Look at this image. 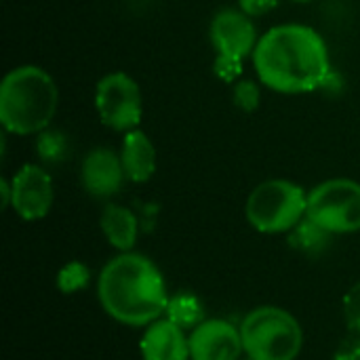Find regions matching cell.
<instances>
[{"label": "cell", "instance_id": "1", "mask_svg": "<svg viewBox=\"0 0 360 360\" xmlns=\"http://www.w3.org/2000/svg\"><path fill=\"white\" fill-rule=\"evenodd\" d=\"M259 80L285 95H302L323 89L331 76L329 49L323 36L302 23L270 27L253 51Z\"/></svg>", "mask_w": 360, "mask_h": 360}, {"label": "cell", "instance_id": "2", "mask_svg": "<svg viewBox=\"0 0 360 360\" xmlns=\"http://www.w3.org/2000/svg\"><path fill=\"white\" fill-rule=\"evenodd\" d=\"M101 308L118 323L148 327L167 310V287L160 270L146 255L127 251L112 257L97 281Z\"/></svg>", "mask_w": 360, "mask_h": 360}, {"label": "cell", "instance_id": "3", "mask_svg": "<svg viewBox=\"0 0 360 360\" xmlns=\"http://www.w3.org/2000/svg\"><path fill=\"white\" fill-rule=\"evenodd\" d=\"M57 84L38 65L11 70L0 84V122L15 135L44 131L57 110Z\"/></svg>", "mask_w": 360, "mask_h": 360}, {"label": "cell", "instance_id": "4", "mask_svg": "<svg viewBox=\"0 0 360 360\" xmlns=\"http://www.w3.org/2000/svg\"><path fill=\"white\" fill-rule=\"evenodd\" d=\"M238 329L245 354L253 360H295L304 348L302 325L276 306L251 310Z\"/></svg>", "mask_w": 360, "mask_h": 360}, {"label": "cell", "instance_id": "5", "mask_svg": "<svg viewBox=\"0 0 360 360\" xmlns=\"http://www.w3.org/2000/svg\"><path fill=\"white\" fill-rule=\"evenodd\" d=\"M308 211V194L287 179L262 181L247 198V221L262 234H289Z\"/></svg>", "mask_w": 360, "mask_h": 360}, {"label": "cell", "instance_id": "6", "mask_svg": "<svg viewBox=\"0 0 360 360\" xmlns=\"http://www.w3.org/2000/svg\"><path fill=\"white\" fill-rule=\"evenodd\" d=\"M306 217L331 234L360 230V184L354 179H327L308 192Z\"/></svg>", "mask_w": 360, "mask_h": 360}, {"label": "cell", "instance_id": "7", "mask_svg": "<svg viewBox=\"0 0 360 360\" xmlns=\"http://www.w3.org/2000/svg\"><path fill=\"white\" fill-rule=\"evenodd\" d=\"M95 110L114 131H133L141 122L143 101L139 84L124 72L105 74L95 86Z\"/></svg>", "mask_w": 360, "mask_h": 360}, {"label": "cell", "instance_id": "8", "mask_svg": "<svg viewBox=\"0 0 360 360\" xmlns=\"http://www.w3.org/2000/svg\"><path fill=\"white\" fill-rule=\"evenodd\" d=\"M11 207L25 221H38L53 207V179L38 165H23L11 179Z\"/></svg>", "mask_w": 360, "mask_h": 360}, {"label": "cell", "instance_id": "9", "mask_svg": "<svg viewBox=\"0 0 360 360\" xmlns=\"http://www.w3.org/2000/svg\"><path fill=\"white\" fill-rule=\"evenodd\" d=\"M190 360H240L243 338L232 323L213 319L202 321L188 335Z\"/></svg>", "mask_w": 360, "mask_h": 360}, {"label": "cell", "instance_id": "10", "mask_svg": "<svg viewBox=\"0 0 360 360\" xmlns=\"http://www.w3.org/2000/svg\"><path fill=\"white\" fill-rule=\"evenodd\" d=\"M209 36L217 55H232L240 59L253 55L259 42L253 19L236 8H221L215 13Z\"/></svg>", "mask_w": 360, "mask_h": 360}, {"label": "cell", "instance_id": "11", "mask_svg": "<svg viewBox=\"0 0 360 360\" xmlns=\"http://www.w3.org/2000/svg\"><path fill=\"white\" fill-rule=\"evenodd\" d=\"M80 179L91 196L95 198L114 196L122 188V181L127 179L120 154H116L110 148L91 150L82 160Z\"/></svg>", "mask_w": 360, "mask_h": 360}, {"label": "cell", "instance_id": "12", "mask_svg": "<svg viewBox=\"0 0 360 360\" xmlns=\"http://www.w3.org/2000/svg\"><path fill=\"white\" fill-rule=\"evenodd\" d=\"M143 360H190V346L186 331L167 319L148 325L139 342Z\"/></svg>", "mask_w": 360, "mask_h": 360}, {"label": "cell", "instance_id": "13", "mask_svg": "<svg viewBox=\"0 0 360 360\" xmlns=\"http://www.w3.org/2000/svg\"><path fill=\"white\" fill-rule=\"evenodd\" d=\"M120 160H122V167H124V173H127L129 181L146 184L156 171L154 143L150 141V137L143 131L133 129L122 139Z\"/></svg>", "mask_w": 360, "mask_h": 360}, {"label": "cell", "instance_id": "14", "mask_svg": "<svg viewBox=\"0 0 360 360\" xmlns=\"http://www.w3.org/2000/svg\"><path fill=\"white\" fill-rule=\"evenodd\" d=\"M101 232L105 234L108 243L127 253L135 247L137 240V217L131 209L120 207V205H108L101 213Z\"/></svg>", "mask_w": 360, "mask_h": 360}, {"label": "cell", "instance_id": "15", "mask_svg": "<svg viewBox=\"0 0 360 360\" xmlns=\"http://www.w3.org/2000/svg\"><path fill=\"white\" fill-rule=\"evenodd\" d=\"M335 234L327 232L325 228H321L316 221H312L310 217H304L291 232H289V245L291 249L300 251L302 255H308V257H319L323 255L329 245H331V238Z\"/></svg>", "mask_w": 360, "mask_h": 360}, {"label": "cell", "instance_id": "16", "mask_svg": "<svg viewBox=\"0 0 360 360\" xmlns=\"http://www.w3.org/2000/svg\"><path fill=\"white\" fill-rule=\"evenodd\" d=\"M165 319L171 321L173 325H177L179 329H196L202 321H205V306L202 302L190 293V291H179L175 295L169 297L167 302V310H165Z\"/></svg>", "mask_w": 360, "mask_h": 360}, {"label": "cell", "instance_id": "17", "mask_svg": "<svg viewBox=\"0 0 360 360\" xmlns=\"http://www.w3.org/2000/svg\"><path fill=\"white\" fill-rule=\"evenodd\" d=\"M89 278H91V272L84 264L70 262L57 274V289L65 295H72V293L84 289L89 285Z\"/></svg>", "mask_w": 360, "mask_h": 360}, {"label": "cell", "instance_id": "18", "mask_svg": "<svg viewBox=\"0 0 360 360\" xmlns=\"http://www.w3.org/2000/svg\"><path fill=\"white\" fill-rule=\"evenodd\" d=\"M259 86L253 80H238L234 86V103L243 110V112H255L259 108Z\"/></svg>", "mask_w": 360, "mask_h": 360}, {"label": "cell", "instance_id": "19", "mask_svg": "<svg viewBox=\"0 0 360 360\" xmlns=\"http://www.w3.org/2000/svg\"><path fill=\"white\" fill-rule=\"evenodd\" d=\"M213 72L224 82H238L243 76V59L232 55H217L213 61Z\"/></svg>", "mask_w": 360, "mask_h": 360}, {"label": "cell", "instance_id": "20", "mask_svg": "<svg viewBox=\"0 0 360 360\" xmlns=\"http://www.w3.org/2000/svg\"><path fill=\"white\" fill-rule=\"evenodd\" d=\"M344 316L348 329L360 335V283H356L344 297Z\"/></svg>", "mask_w": 360, "mask_h": 360}, {"label": "cell", "instance_id": "21", "mask_svg": "<svg viewBox=\"0 0 360 360\" xmlns=\"http://www.w3.org/2000/svg\"><path fill=\"white\" fill-rule=\"evenodd\" d=\"M63 148H65V143H63V137L59 133H42V137L38 139V152L49 162L61 158Z\"/></svg>", "mask_w": 360, "mask_h": 360}, {"label": "cell", "instance_id": "22", "mask_svg": "<svg viewBox=\"0 0 360 360\" xmlns=\"http://www.w3.org/2000/svg\"><path fill=\"white\" fill-rule=\"evenodd\" d=\"M333 360H360V335H348L333 352Z\"/></svg>", "mask_w": 360, "mask_h": 360}, {"label": "cell", "instance_id": "23", "mask_svg": "<svg viewBox=\"0 0 360 360\" xmlns=\"http://www.w3.org/2000/svg\"><path fill=\"white\" fill-rule=\"evenodd\" d=\"M278 4V0H238V6L243 13H247L249 17H259L266 15L270 11H274Z\"/></svg>", "mask_w": 360, "mask_h": 360}, {"label": "cell", "instance_id": "24", "mask_svg": "<svg viewBox=\"0 0 360 360\" xmlns=\"http://www.w3.org/2000/svg\"><path fill=\"white\" fill-rule=\"evenodd\" d=\"M0 192H2V207H11V181L2 179L0 181Z\"/></svg>", "mask_w": 360, "mask_h": 360}, {"label": "cell", "instance_id": "25", "mask_svg": "<svg viewBox=\"0 0 360 360\" xmlns=\"http://www.w3.org/2000/svg\"><path fill=\"white\" fill-rule=\"evenodd\" d=\"M291 2H312V0H291Z\"/></svg>", "mask_w": 360, "mask_h": 360}, {"label": "cell", "instance_id": "26", "mask_svg": "<svg viewBox=\"0 0 360 360\" xmlns=\"http://www.w3.org/2000/svg\"><path fill=\"white\" fill-rule=\"evenodd\" d=\"M245 360H253V359H249V356H247V359H245Z\"/></svg>", "mask_w": 360, "mask_h": 360}]
</instances>
